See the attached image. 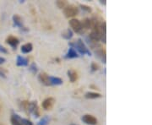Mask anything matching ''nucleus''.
Listing matches in <instances>:
<instances>
[{
    "mask_svg": "<svg viewBox=\"0 0 152 125\" xmlns=\"http://www.w3.org/2000/svg\"><path fill=\"white\" fill-rule=\"evenodd\" d=\"M91 71H96L99 69V66L96 63H92L91 65Z\"/></svg>",
    "mask_w": 152,
    "mask_h": 125,
    "instance_id": "25",
    "label": "nucleus"
},
{
    "mask_svg": "<svg viewBox=\"0 0 152 125\" xmlns=\"http://www.w3.org/2000/svg\"><path fill=\"white\" fill-rule=\"evenodd\" d=\"M62 37L64 39H66V40H69L73 37V31H71L70 29H68L65 32H64L62 34Z\"/></svg>",
    "mask_w": 152,
    "mask_h": 125,
    "instance_id": "20",
    "label": "nucleus"
},
{
    "mask_svg": "<svg viewBox=\"0 0 152 125\" xmlns=\"http://www.w3.org/2000/svg\"><path fill=\"white\" fill-rule=\"evenodd\" d=\"M91 88H94V90H97V87H96L95 86H91Z\"/></svg>",
    "mask_w": 152,
    "mask_h": 125,
    "instance_id": "29",
    "label": "nucleus"
},
{
    "mask_svg": "<svg viewBox=\"0 0 152 125\" xmlns=\"http://www.w3.org/2000/svg\"><path fill=\"white\" fill-rule=\"evenodd\" d=\"M49 75L47 73H41L38 76V80L39 81L41 82L42 84H43L44 86H50L51 84H50V80H49Z\"/></svg>",
    "mask_w": 152,
    "mask_h": 125,
    "instance_id": "7",
    "label": "nucleus"
},
{
    "mask_svg": "<svg viewBox=\"0 0 152 125\" xmlns=\"http://www.w3.org/2000/svg\"><path fill=\"white\" fill-rule=\"evenodd\" d=\"M55 103V99L53 97H48L45 99L42 102V107L45 110H51L53 108V105Z\"/></svg>",
    "mask_w": 152,
    "mask_h": 125,
    "instance_id": "8",
    "label": "nucleus"
},
{
    "mask_svg": "<svg viewBox=\"0 0 152 125\" xmlns=\"http://www.w3.org/2000/svg\"><path fill=\"white\" fill-rule=\"evenodd\" d=\"M17 66H27L28 65V59L26 58H23L21 56H18L16 60Z\"/></svg>",
    "mask_w": 152,
    "mask_h": 125,
    "instance_id": "15",
    "label": "nucleus"
},
{
    "mask_svg": "<svg viewBox=\"0 0 152 125\" xmlns=\"http://www.w3.org/2000/svg\"><path fill=\"white\" fill-rule=\"evenodd\" d=\"M6 42L10 45L11 47L14 49H15L17 48V46L20 43V41L19 39L15 37H13V36H10L8 38L6 39Z\"/></svg>",
    "mask_w": 152,
    "mask_h": 125,
    "instance_id": "10",
    "label": "nucleus"
},
{
    "mask_svg": "<svg viewBox=\"0 0 152 125\" xmlns=\"http://www.w3.org/2000/svg\"><path fill=\"white\" fill-rule=\"evenodd\" d=\"M48 121H49L48 117H44L39 122L38 125H47L48 124Z\"/></svg>",
    "mask_w": 152,
    "mask_h": 125,
    "instance_id": "22",
    "label": "nucleus"
},
{
    "mask_svg": "<svg viewBox=\"0 0 152 125\" xmlns=\"http://www.w3.org/2000/svg\"><path fill=\"white\" fill-rule=\"evenodd\" d=\"M65 58H79V55L75 49L70 48L69 49L67 54L65 55Z\"/></svg>",
    "mask_w": 152,
    "mask_h": 125,
    "instance_id": "14",
    "label": "nucleus"
},
{
    "mask_svg": "<svg viewBox=\"0 0 152 125\" xmlns=\"http://www.w3.org/2000/svg\"><path fill=\"white\" fill-rule=\"evenodd\" d=\"M103 35H105V34H103ZM102 34L101 32H98V31H92L91 32V34H90L89 39L93 41V42H98L102 39Z\"/></svg>",
    "mask_w": 152,
    "mask_h": 125,
    "instance_id": "11",
    "label": "nucleus"
},
{
    "mask_svg": "<svg viewBox=\"0 0 152 125\" xmlns=\"http://www.w3.org/2000/svg\"><path fill=\"white\" fill-rule=\"evenodd\" d=\"M81 120L85 123V124H86L88 125H96L97 124V119L92 116V115H90V114H86L84 115L83 117H82Z\"/></svg>",
    "mask_w": 152,
    "mask_h": 125,
    "instance_id": "5",
    "label": "nucleus"
},
{
    "mask_svg": "<svg viewBox=\"0 0 152 125\" xmlns=\"http://www.w3.org/2000/svg\"><path fill=\"white\" fill-rule=\"evenodd\" d=\"M107 53H106V50L102 48H98L96 51V56L99 59L101 60L103 64H106V61H107Z\"/></svg>",
    "mask_w": 152,
    "mask_h": 125,
    "instance_id": "9",
    "label": "nucleus"
},
{
    "mask_svg": "<svg viewBox=\"0 0 152 125\" xmlns=\"http://www.w3.org/2000/svg\"><path fill=\"white\" fill-rule=\"evenodd\" d=\"M68 76H69V79L71 82H75L78 80V74L74 69L68 70Z\"/></svg>",
    "mask_w": 152,
    "mask_h": 125,
    "instance_id": "13",
    "label": "nucleus"
},
{
    "mask_svg": "<svg viewBox=\"0 0 152 125\" xmlns=\"http://www.w3.org/2000/svg\"><path fill=\"white\" fill-rule=\"evenodd\" d=\"M56 4H57V6H58L59 9H62V10H63V9L64 10L66 7L69 5V4H68V2H66V1H62V0L57 1Z\"/></svg>",
    "mask_w": 152,
    "mask_h": 125,
    "instance_id": "21",
    "label": "nucleus"
},
{
    "mask_svg": "<svg viewBox=\"0 0 152 125\" xmlns=\"http://www.w3.org/2000/svg\"><path fill=\"white\" fill-rule=\"evenodd\" d=\"M11 124L12 125H33L30 120L22 118L19 115L13 114L11 117Z\"/></svg>",
    "mask_w": 152,
    "mask_h": 125,
    "instance_id": "3",
    "label": "nucleus"
},
{
    "mask_svg": "<svg viewBox=\"0 0 152 125\" xmlns=\"http://www.w3.org/2000/svg\"><path fill=\"white\" fill-rule=\"evenodd\" d=\"M0 53H8V50L4 47H3L2 45H0Z\"/></svg>",
    "mask_w": 152,
    "mask_h": 125,
    "instance_id": "26",
    "label": "nucleus"
},
{
    "mask_svg": "<svg viewBox=\"0 0 152 125\" xmlns=\"http://www.w3.org/2000/svg\"><path fill=\"white\" fill-rule=\"evenodd\" d=\"M64 15H65V16L67 18L74 17L79 13V9L76 6L70 4V5L67 6L65 9L64 10Z\"/></svg>",
    "mask_w": 152,
    "mask_h": 125,
    "instance_id": "4",
    "label": "nucleus"
},
{
    "mask_svg": "<svg viewBox=\"0 0 152 125\" xmlns=\"http://www.w3.org/2000/svg\"><path fill=\"white\" fill-rule=\"evenodd\" d=\"M85 97L87 99H96V98L102 97V94L96 92H87L85 95Z\"/></svg>",
    "mask_w": 152,
    "mask_h": 125,
    "instance_id": "18",
    "label": "nucleus"
},
{
    "mask_svg": "<svg viewBox=\"0 0 152 125\" xmlns=\"http://www.w3.org/2000/svg\"><path fill=\"white\" fill-rule=\"evenodd\" d=\"M13 21H14V25L15 26H18L20 27V29H24V26H23V22H22V19L21 17L18 15H15L13 16Z\"/></svg>",
    "mask_w": 152,
    "mask_h": 125,
    "instance_id": "12",
    "label": "nucleus"
},
{
    "mask_svg": "<svg viewBox=\"0 0 152 125\" xmlns=\"http://www.w3.org/2000/svg\"><path fill=\"white\" fill-rule=\"evenodd\" d=\"M100 2H101V4H104V5H106V2H105V1H102V0H101Z\"/></svg>",
    "mask_w": 152,
    "mask_h": 125,
    "instance_id": "30",
    "label": "nucleus"
},
{
    "mask_svg": "<svg viewBox=\"0 0 152 125\" xmlns=\"http://www.w3.org/2000/svg\"><path fill=\"white\" fill-rule=\"evenodd\" d=\"M49 80H50L51 86H60V85L63 84V80L60 78H58V77L50 76L49 77Z\"/></svg>",
    "mask_w": 152,
    "mask_h": 125,
    "instance_id": "16",
    "label": "nucleus"
},
{
    "mask_svg": "<svg viewBox=\"0 0 152 125\" xmlns=\"http://www.w3.org/2000/svg\"><path fill=\"white\" fill-rule=\"evenodd\" d=\"M21 107L27 114L33 113L35 115V117H39L40 116L39 108H38L37 102H26V101L22 102Z\"/></svg>",
    "mask_w": 152,
    "mask_h": 125,
    "instance_id": "1",
    "label": "nucleus"
},
{
    "mask_svg": "<svg viewBox=\"0 0 152 125\" xmlns=\"http://www.w3.org/2000/svg\"><path fill=\"white\" fill-rule=\"evenodd\" d=\"M81 26L82 29H86V30H88V29H91V20L88 19V18H86L83 22H81Z\"/></svg>",
    "mask_w": 152,
    "mask_h": 125,
    "instance_id": "19",
    "label": "nucleus"
},
{
    "mask_svg": "<svg viewBox=\"0 0 152 125\" xmlns=\"http://www.w3.org/2000/svg\"><path fill=\"white\" fill-rule=\"evenodd\" d=\"M69 45L71 46V47H73L72 48L77 49V51H78L80 54L84 55V54H86V53H87L89 56H91V52L89 51V49L87 48L86 46L85 43L83 42V41H82L81 39H78V40H77V42H70V43H69Z\"/></svg>",
    "mask_w": 152,
    "mask_h": 125,
    "instance_id": "2",
    "label": "nucleus"
},
{
    "mask_svg": "<svg viewBox=\"0 0 152 125\" xmlns=\"http://www.w3.org/2000/svg\"><path fill=\"white\" fill-rule=\"evenodd\" d=\"M70 125H78V124H70Z\"/></svg>",
    "mask_w": 152,
    "mask_h": 125,
    "instance_id": "31",
    "label": "nucleus"
},
{
    "mask_svg": "<svg viewBox=\"0 0 152 125\" xmlns=\"http://www.w3.org/2000/svg\"><path fill=\"white\" fill-rule=\"evenodd\" d=\"M80 8H81L83 10L86 11V12H91V8L89 7V6L85 5V4H80Z\"/></svg>",
    "mask_w": 152,
    "mask_h": 125,
    "instance_id": "24",
    "label": "nucleus"
},
{
    "mask_svg": "<svg viewBox=\"0 0 152 125\" xmlns=\"http://www.w3.org/2000/svg\"><path fill=\"white\" fill-rule=\"evenodd\" d=\"M6 61V59L4 58H2V57H0V64H4V62Z\"/></svg>",
    "mask_w": 152,
    "mask_h": 125,
    "instance_id": "28",
    "label": "nucleus"
},
{
    "mask_svg": "<svg viewBox=\"0 0 152 125\" xmlns=\"http://www.w3.org/2000/svg\"><path fill=\"white\" fill-rule=\"evenodd\" d=\"M30 70L31 71L34 75H36V74L37 73V65H36L35 64H32L31 65V67H30Z\"/></svg>",
    "mask_w": 152,
    "mask_h": 125,
    "instance_id": "23",
    "label": "nucleus"
},
{
    "mask_svg": "<svg viewBox=\"0 0 152 125\" xmlns=\"http://www.w3.org/2000/svg\"><path fill=\"white\" fill-rule=\"evenodd\" d=\"M33 46L31 43H26L21 47V52L23 53H29L32 51Z\"/></svg>",
    "mask_w": 152,
    "mask_h": 125,
    "instance_id": "17",
    "label": "nucleus"
},
{
    "mask_svg": "<svg viewBox=\"0 0 152 125\" xmlns=\"http://www.w3.org/2000/svg\"><path fill=\"white\" fill-rule=\"evenodd\" d=\"M6 71L4 69H0V76L4 77V78H6Z\"/></svg>",
    "mask_w": 152,
    "mask_h": 125,
    "instance_id": "27",
    "label": "nucleus"
},
{
    "mask_svg": "<svg viewBox=\"0 0 152 125\" xmlns=\"http://www.w3.org/2000/svg\"><path fill=\"white\" fill-rule=\"evenodd\" d=\"M69 25H70L71 28L75 31V32H81L82 31V26L81 22L76 19H73L69 21Z\"/></svg>",
    "mask_w": 152,
    "mask_h": 125,
    "instance_id": "6",
    "label": "nucleus"
},
{
    "mask_svg": "<svg viewBox=\"0 0 152 125\" xmlns=\"http://www.w3.org/2000/svg\"><path fill=\"white\" fill-rule=\"evenodd\" d=\"M0 125H3V124H0Z\"/></svg>",
    "mask_w": 152,
    "mask_h": 125,
    "instance_id": "32",
    "label": "nucleus"
}]
</instances>
